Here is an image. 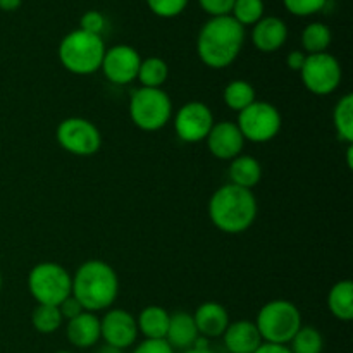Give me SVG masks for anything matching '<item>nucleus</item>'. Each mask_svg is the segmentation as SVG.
<instances>
[{
    "label": "nucleus",
    "instance_id": "f257e3e1",
    "mask_svg": "<svg viewBox=\"0 0 353 353\" xmlns=\"http://www.w3.org/2000/svg\"><path fill=\"white\" fill-rule=\"evenodd\" d=\"M71 278V295L81 303L85 312H105L112 309L119 296V278L105 261H85Z\"/></svg>",
    "mask_w": 353,
    "mask_h": 353
},
{
    "label": "nucleus",
    "instance_id": "f03ea898",
    "mask_svg": "<svg viewBox=\"0 0 353 353\" xmlns=\"http://www.w3.org/2000/svg\"><path fill=\"white\" fill-rule=\"evenodd\" d=\"M245 45V28L231 16L210 17L196 37V55L210 69L230 68Z\"/></svg>",
    "mask_w": 353,
    "mask_h": 353
},
{
    "label": "nucleus",
    "instance_id": "7ed1b4c3",
    "mask_svg": "<svg viewBox=\"0 0 353 353\" xmlns=\"http://www.w3.org/2000/svg\"><path fill=\"white\" fill-rule=\"evenodd\" d=\"M207 212L217 230L228 234H240L250 230L257 219V199L252 190L228 183L212 193Z\"/></svg>",
    "mask_w": 353,
    "mask_h": 353
},
{
    "label": "nucleus",
    "instance_id": "20e7f679",
    "mask_svg": "<svg viewBox=\"0 0 353 353\" xmlns=\"http://www.w3.org/2000/svg\"><path fill=\"white\" fill-rule=\"evenodd\" d=\"M105 50L103 37L86 33L78 28L62 38L57 48V57L65 71L76 76H90L100 71Z\"/></svg>",
    "mask_w": 353,
    "mask_h": 353
},
{
    "label": "nucleus",
    "instance_id": "39448f33",
    "mask_svg": "<svg viewBox=\"0 0 353 353\" xmlns=\"http://www.w3.org/2000/svg\"><path fill=\"white\" fill-rule=\"evenodd\" d=\"M264 343L288 345L303 326L302 312L290 300H271L264 303L254 321Z\"/></svg>",
    "mask_w": 353,
    "mask_h": 353
},
{
    "label": "nucleus",
    "instance_id": "423d86ee",
    "mask_svg": "<svg viewBox=\"0 0 353 353\" xmlns=\"http://www.w3.org/2000/svg\"><path fill=\"white\" fill-rule=\"evenodd\" d=\"M172 100L162 88H140L131 93L130 117L134 126L147 133L162 130L172 119Z\"/></svg>",
    "mask_w": 353,
    "mask_h": 353
},
{
    "label": "nucleus",
    "instance_id": "0eeeda50",
    "mask_svg": "<svg viewBox=\"0 0 353 353\" xmlns=\"http://www.w3.org/2000/svg\"><path fill=\"white\" fill-rule=\"evenodd\" d=\"M71 274L57 262H40L28 274V290L37 303L59 307L71 296Z\"/></svg>",
    "mask_w": 353,
    "mask_h": 353
},
{
    "label": "nucleus",
    "instance_id": "6e6552de",
    "mask_svg": "<svg viewBox=\"0 0 353 353\" xmlns=\"http://www.w3.org/2000/svg\"><path fill=\"white\" fill-rule=\"evenodd\" d=\"M238 130L243 134L245 141L252 143H268L274 140L281 131L283 117L278 107L265 100H255L254 103L238 112Z\"/></svg>",
    "mask_w": 353,
    "mask_h": 353
},
{
    "label": "nucleus",
    "instance_id": "1a4fd4ad",
    "mask_svg": "<svg viewBox=\"0 0 353 353\" xmlns=\"http://www.w3.org/2000/svg\"><path fill=\"white\" fill-rule=\"evenodd\" d=\"M55 140L62 150L76 157L95 155L102 147V134L95 123L78 116L65 117L59 123Z\"/></svg>",
    "mask_w": 353,
    "mask_h": 353
},
{
    "label": "nucleus",
    "instance_id": "9d476101",
    "mask_svg": "<svg viewBox=\"0 0 353 353\" xmlns=\"http://www.w3.org/2000/svg\"><path fill=\"white\" fill-rule=\"evenodd\" d=\"M303 86L314 95H331L336 92L343 78L340 61L330 52L307 55L305 64L300 69Z\"/></svg>",
    "mask_w": 353,
    "mask_h": 353
},
{
    "label": "nucleus",
    "instance_id": "9b49d317",
    "mask_svg": "<svg viewBox=\"0 0 353 353\" xmlns=\"http://www.w3.org/2000/svg\"><path fill=\"white\" fill-rule=\"evenodd\" d=\"M214 123L216 121H214L212 109L199 100L183 103L174 114V131L179 140L185 143L205 141Z\"/></svg>",
    "mask_w": 353,
    "mask_h": 353
},
{
    "label": "nucleus",
    "instance_id": "f8f14e48",
    "mask_svg": "<svg viewBox=\"0 0 353 353\" xmlns=\"http://www.w3.org/2000/svg\"><path fill=\"white\" fill-rule=\"evenodd\" d=\"M140 52L126 43L107 48L100 71L114 85H130L137 79L140 69Z\"/></svg>",
    "mask_w": 353,
    "mask_h": 353
},
{
    "label": "nucleus",
    "instance_id": "ddd939ff",
    "mask_svg": "<svg viewBox=\"0 0 353 353\" xmlns=\"http://www.w3.org/2000/svg\"><path fill=\"white\" fill-rule=\"evenodd\" d=\"M137 317L126 309H109L100 319V340L119 350L133 347L138 338Z\"/></svg>",
    "mask_w": 353,
    "mask_h": 353
},
{
    "label": "nucleus",
    "instance_id": "4468645a",
    "mask_svg": "<svg viewBox=\"0 0 353 353\" xmlns=\"http://www.w3.org/2000/svg\"><path fill=\"white\" fill-rule=\"evenodd\" d=\"M205 141L210 154L219 161H233L234 157L243 154L245 138L238 130L236 123H231V121L214 123Z\"/></svg>",
    "mask_w": 353,
    "mask_h": 353
},
{
    "label": "nucleus",
    "instance_id": "2eb2a0df",
    "mask_svg": "<svg viewBox=\"0 0 353 353\" xmlns=\"http://www.w3.org/2000/svg\"><path fill=\"white\" fill-rule=\"evenodd\" d=\"M252 45L262 54L278 52L288 40V26L278 16H264L252 26Z\"/></svg>",
    "mask_w": 353,
    "mask_h": 353
},
{
    "label": "nucleus",
    "instance_id": "dca6fc26",
    "mask_svg": "<svg viewBox=\"0 0 353 353\" xmlns=\"http://www.w3.org/2000/svg\"><path fill=\"white\" fill-rule=\"evenodd\" d=\"M196 331L203 338H221L230 326V312L219 302H205L193 314Z\"/></svg>",
    "mask_w": 353,
    "mask_h": 353
},
{
    "label": "nucleus",
    "instance_id": "f3484780",
    "mask_svg": "<svg viewBox=\"0 0 353 353\" xmlns=\"http://www.w3.org/2000/svg\"><path fill=\"white\" fill-rule=\"evenodd\" d=\"M221 338L230 353H254L264 343L254 321L247 319L230 323Z\"/></svg>",
    "mask_w": 353,
    "mask_h": 353
},
{
    "label": "nucleus",
    "instance_id": "a211bd4d",
    "mask_svg": "<svg viewBox=\"0 0 353 353\" xmlns=\"http://www.w3.org/2000/svg\"><path fill=\"white\" fill-rule=\"evenodd\" d=\"M65 336L76 348H92L100 340V317L92 312H81L74 319L68 321Z\"/></svg>",
    "mask_w": 353,
    "mask_h": 353
},
{
    "label": "nucleus",
    "instance_id": "6ab92c4d",
    "mask_svg": "<svg viewBox=\"0 0 353 353\" xmlns=\"http://www.w3.org/2000/svg\"><path fill=\"white\" fill-rule=\"evenodd\" d=\"M200 334L196 331L193 314L186 312V310H178V312L171 314L165 341L171 345L172 350H190V348H193Z\"/></svg>",
    "mask_w": 353,
    "mask_h": 353
},
{
    "label": "nucleus",
    "instance_id": "aec40b11",
    "mask_svg": "<svg viewBox=\"0 0 353 353\" xmlns=\"http://www.w3.org/2000/svg\"><path fill=\"white\" fill-rule=\"evenodd\" d=\"M228 176H230L231 185L254 190L262 179V165L259 159H255L254 155L240 154L233 161H230Z\"/></svg>",
    "mask_w": 353,
    "mask_h": 353
},
{
    "label": "nucleus",
    "instance_id": "412c9836",
    "mask_svg": "<svg viewBox=\"0 0 353 353\" xmlns=\"http://www.w3.org/2000/svg\"><path fill=\"white\" fill-rule=\"evenodd\" d=\"M171 314L161 305H148L141 309L137 317L138 333L145 336V340H165V333L169 327Z\"/></svg>",
    "mask_w": 353,
    "mask_h": 353
},
{
    "label": "nucleus",
    "instance_id": "4be33fe9",
    "mask_svg": "<svg viewBox=\"0 0 353 353\" xmlns=\"http://www.w3.org/2000/svg\"><path fill=\"white\" fill-rule=\"evenodd\" d=\"M327 307L338 321L348 323L353 319V283L350 279H341L331 286L327 293Z\"/></svg>",
    "mask_w": 353,
    "mask_h": 353
},
{
    "label": "nucleus",
    "instance_id": "5701e85b",
    "mask_svg": "<svg viewBox=\"0 0 353 353\" xmlns=\"http://www.w3.org/2000/svg\"><path fill=\"white\" fill-rule=\"evenodd\" d=\"M223 100L228 109L234 110V112H241L257 100V92H255L254 85L248 83L247 79H233V81L224 86Z\"/></svg>",
    "mask_w": 353,
    "mask_h": 353
},
{
    "label": "nucleus",
    "instance_id": "b1692460",
    "mask_svg": "<svg viewBox=\"0 0 353 353\" xmlns=\"http://www.w3.org/2000/svg\"><path fill=\"white\" fill-rule=\"evenodd\" d=\"M169 78V65L164 59L152 55V57L141 59L140 69H138L137 79L143 88H162Z\"/></svg>",
    "mask_w": 353,
    "mask_h": 353
},
{
    "label": "nucleus",
    "instance_id": "393cba45",
    "mask_svg": "<svg viewBox=\"0 0 353 353\" xmlns=\"http://www.w3.org/2000/svg\"><path fill=\"white\" fill-rule=\"evenodd\" d=\"M333 126L338 140L353 145V95L345 93L333 110Z\"/></svg>",
    "mask_w": 353,
    "mask_h": 353
},
{
    "label": "nucleus",
    "instance_id": "a878e982",
    "mask_svg": "<svg viewBox=\"0 0 353 353\" xmlns=\"http://www.w3.org/2000/svg\"><path fill=\"white\" fill-rule=\"evenodd\" d=\"M331 41H333V33H331L330 26H326L324 23L314 21L303 28L302 47L307 55L327 52V48L331 47Z\"/></svg>",
    "mask_w": 353,
    "mask_h": 353
},
{
    "label": "nucleus",
    "instance_id": "bb28decb",
    "mask_svg": "<svg viewBox=\"0 0 353 353\" xmlns=\"http://www.w3.org/2000/svg\"><path fill=\"white\" fill-rule=\"evenodd\" d=\"M62 319L59 307L55 305H43V303H37V307L31 312V326L34 331L40 334H52L55 331L61 330Z\"/></svg>",
    "mask_w": 353,
    "mask_h": 353
},
{
    "label": "nucleus",
    "instance_id": "cd10ccee",
    "mask_svg": "<svg viewBox=\"0 0 353 353\" xmlns=\"http://www.w3.org/2000/svg\"><path fill=\"white\" fill-rule=\"evenodd\" d=\"M288 345L292 353H323L324 338L317 327L302 326Z\"/></svg>",
    "mask_w": 353,
    "mask_h": 353
},
{
    "label": "nucleus",
    "instance_id": "c85d7f7f",
    "mask_svg": "<svg viewBox=\"0 0 353 353\" xmlns=\"http://www.w3.org/2000/svg\"><path fill=\"white\" fill-rule=\"evenodd\" d=\"M265 3L264 0H234L231 17L241 26H254L255 23L264 17Z\"/></svg>",
    "mask_w": 353,
    "mask_h": 353
},
{
    "label": "nucleus",
    "instance_id": "c756f323",
    "mask_svg": "<svg viewBox=\"0 0 353 353\" xmlns=\"http://www.w3.org/2000/svg\"><path fill=\"white\" fill-rule=\"evenodd\" d=\"M154 16L161 19H172L185 12L190 0H145Z\"/></svg>",
    "mask_w": 353,
    "mask_h": 353
},
{
    "label": "nucleus",
    "instance_id": "7c9ffc66",
    "mask_svg": "<svg viewBox=\"0 0 353 353\" xmlns=\"http://www.w3.org/2000/svg\"><path fill=\"white\" fill-rule=\"evenodd\" d=\"M330 0H283L285 9L296 17H309L326 9Z\"/></svg>",
    "mask_w": 353,
    "mask_h": 353
},
{
    "label": "nucleus",
    "instance_id": "2f4dec72",
    "mask_svg": "<svg viewBox=\"0 0 353 353\" xmlns=\"http://www.w3.org/2000/svg\"><path fill=\"white\" fill-rule=\"evenodd\" d=\"M107 28V19L100 10H86L79 19V30L102 37Z\"/></svg>",
    "mask_w": 353,
    "mask_h": 353
},
{
    "label": "nucleus",
    "instance_id": "473e14b6",
    "mask_svg": "<svg viewBox=\"0 0 353 353\" xmlns=\"http://www.w3.org/2000/svg\"><path fill=\"white\" fill-rule=\"evenodd\" d=\"M200 9L210 17H221V16H231L233 10L234 0H196Z\"/></svg>",
    "mask_w": 353,
    "mask_h": 353
},
{
    "label": "nucleus",
    "instance_id": "72a5a7b5",
    "mask_svg": "<svg viewBox=\"0 0 353 353\" xmlns=\"http://www.w3.org/2000/svg\"><path fill=\"white\" fill-rule=\"evenodd\" d=\"M131 353H174L165 340H143Z\"/></svg>",
    "mask_w": 353,
    "mask_h": 353
},
{
    "label": "nucleus",
    "instance_id": "f704fd0d",
    "mask_svg": "<svg viewBox=\"0 0 353 353\" xmlns=\"http://www.w3.org/2000/svg\"><path fill=\"white\" fill-rule=\"evenodd\" d=\"M59 312H61L62 319L71 321V319H74L76 316H79L81 312H85V310H83L81 303H79L78 300L71 295V296H68V299H65L61 305H59Z\"/></svg>",
    "mask_w": 353,
    "mask_h": 353
},
{
    "label": "nucleus",
    "instance_id": "c9c22d12",
    "mask_svg": "<svg viewBox=\"0 0 353 353\" xmlns=\"http://www.w3.org/2000/svg\"><path fill=\"white\" fill-rule=\"evenodd\" d=\"M305 59L307 54L303 50H292L286 55V64H288V68L292 69V71L300 72V69L305 64Z\"/></svg>",
    "mask_w": 353,
    "mask_h": 353
},
{
    "label": "nucleus",
    "instance_id": "e433bc0d",
    "mask_svg": "<svg viewBox=\"0 0 353 353\" xmlns=\"http://www.w3.org/2000/svg\"><path fill=\"white\" fill-rule=\"evenodd\" d=\"M254 353H292L288 345H274V343H262Z\"/></svg>",
    "mask_w": 353,
    "mask_h": 353
},
{
    "label": "nucleus",
    "instance_id": "4c0bfd02",
    "mask_svg": "<svg viewBox=\"0 0 353 353\" xmlns=\"http://www.w3.org/2000/svg\"><path fill=\"white\" fill-rule=\"evenodd\" d=\"M23 6V0H0V10L6 12H14Z\"/></svg>",
    "mask_w": 353,
    "mask_h": 353
},
{
    "label": "nucleus",
    "instance_id": "58836bf2",
    "mask_svg": "<svg viewBox=\"0 0 353 353\" xmlns=\"http://www.w3.org/2000/svg\"><path fill=\"white\" fill-rule=\"evenodd\" d=\"M124 350H119V348H114L110 347V345H103L102 348H99V352L97 353H123Z\"/></svg>",
    "mask_w": 353,
    "mask_h": 353
},
{
    "label": "nucleus",
    "instance_id": "ea45409f",
    "mask_svg": "<svg viewBox=\"0 0 353 353\" xmlns=\"http://www.w3.org/2000/svg\"><path fill=\"white\" fill-rule=\"evenodd\" d=\"M353 145H347V165L348 168H353Z\"/></svg>",
    "mask_w": 353,
    "mask_h": 353
},
{
    "label": "nucleus",
    "instance_id": "a19ab883",
    "mask_svg": "<svg viewBox=\"0 0 353 353\" xmlns=\"http://www.w3.org/2000/svg\"><path fill=\"white\" fill-rule=\"evenodd\" d=\"M181 353H214L210 348H207V350H199V348H190V350H185Z\"/></svg>",
    "mask_w": 353,
    "mask_h": 353
},
{
    "label": "nucleus",
    "instance_id": "79ce46f5",
    "mask_svg": "<svg viewBox=\"0 0 353 353\" xmlns=\"http://www.w3.org/2000/svg\"><path fill=\"white\" fill-rule=\"evenodd\" d=\"M2 285H3V279H2V272H0V292H2Z\"/></svg>",
    "mask_w": 353,
    "mask_h": 353
},
{
    "label": "nucleus",
    "instance_id": "37998d69",
    "mask_svg": "<svg viewBox=\"0 0 353 353\" xmlns=\"http://www.w3.org/2000/svg\"><path fill=\"white\" fill-rule=\"evenodd\" d=\"M55 353H72V352H69V350H59V352H55Z\"/></svg>",
    "mask_w": 353,
    "mask_h": 353
}]
</instances>
